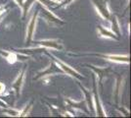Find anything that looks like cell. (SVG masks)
<instances>
[{"label":"cell","mask_w":131,"mask_h":118,"mask_svg":"<svg viewBox=\"0 0 131 118\" xmlns=\"http://www.w3.org/2000/svg\"><path fill=\"white\" fill-rule=\"evenodd\" d=\"M94 1V4L97 7V9L99 10L100 14L106 19H109L110 18V12L107 8V3L105 0H93Z\"/></svg>","instance_id":"obj_1"},{"label":"cell","mask_w":131,"mask_h":118,"mask_svg":"<svg viewBox=\"0 0 131 118\" xmlns=\"http://www.w3.org/2000/svg\"><path fill=\"white\" fill-rule=\"evenodd\" d=\"M37 15H38V12H35V14L32 16L30 22H29V25L27 27V42L29 43L30 40L32 39L33 33H34V30H35V24H36V18H37Z\"/></svg>","instance_id":"obj_2"},{"label":"cell","mask_w":131,"mask_h":118,"mask_svg":"<svg viewBox=\"0 0 131 118\" xmlns=\"http://www.w3.org/2000/svg\"><path fill=\"white\" fill-rule=\"evenodd\" d=\"M24 78H25V70L22 73L20 74V76L17 78V80L12 84V88L16 90L17 96H19L20 93H21V88H22L23 82H24Z\"/></svg>","instance_id":"obj_3"},{"label":"cell","mask_w":131,"mask_h":118,"mask_svg":"<svg viewBox=\"0 0 131 118\" xmlns=\"http://www.w3.org/2000/svg\"><path fill=\"white\" fill-rule=\"evenodd\" d=\"M57 62H58V64H59L60 68L63 69L64 72H66V73L69 74V75H71V76H72V77L81 79V76H79V74L77 73L75 70H73L71 67H70L69 65H67V64H65V63H63V62H61V61H57Z\"/></svg>","instance_id":"obj_4"},{"label":"cell","mask_w":131,"mask_h":118,"mask_svg":"<svg viewBox=\"0 0 131 118\" xmlns=\"http://www.w3.org/2000/svg\"><path fill=\"white\" fill-rule=\"evenodd\" d=\"M36 43L42 45V46H45V47H49V48L62 49V45L56 40H43V41H37Z\"/></svg>","instance_id":"obj_5"},{"label":"cell","mask_w":131,"mask_h":118,"mask_svg":"<svg viewBox=\"0 0 131 118\" xmlns=\"http://www.w3.org/2000/svg\"><path fill=\"white\" fill-rule=\"evenodd\" d=\"M94 98H95V101H96V110H97V113H98L99 116H105L104 110L102 108V105L100 103V99H99V96L97 94V87H96V84L94 83Z\"/></svg>","instance_id":"obj_6"},{"label":"cell","mask_w":131,"mask_h":118,"mask_svg":"<svg viewBox=\"0 0 131 118\" xmlns=\"http://www.w3.org/2000/svg\"><path fill=\"white\" fill-rule=\"evenodd\" d=\"M42 13V17L45 19V20H47L49 23H56V24H63V22H61L60 19H58V18L54 16L53 14H51L50 12H48L47 10H42L41 11Z\"/></svg>","instance_id":"obj_7"},{"label":"cell","mask_w":131,"mask_h":118,"mask_svg":"<svg viewBox=\"0 0 131 118\" xmlns=\"http://www.w3.org/2000/svg\"><path fill=\"white\" fill-rule=\"evenodd\" d=\"M106 58H108L112 61L115 62H120V63H128L130 61L129 60V57L128 56H121V55H108V56H105Z\"/></svg>","instance_id":"obj_8"},{"label":"cell","mask_w":131,"mask_h":118,"mask_svg":"<svg viewBox=\"0 0 131 118\" xmlns=\"http://www.w3.org/2000/svg\"><path fill=\"white\" fill-rule=\"evenodd\" d=\"M99 31H100V34L103 37H107V38H111V39H116L115 37V34L109 32L108 30L104 29L103 27H99Z\"/></svg>","instance_id":"obj_9"},{"label":"cell","mask_w":131,"mask_h":118,"mask_svg":"<svg viewBox=\"0 0 131 118\" xmlns=\"http://www.w3.org/2000/svg\"><path fill=\"white\" fill-rule=\"evenodd\" d=\"M50 71H52V72H59L60 71V68L59 69H57L56 68V66H54V65H52L51 67H49L46 71H44V72H42V73H39L38 74V76L36 77V79H38V78H40V77H42V76H46V75H49L50 74Z\"/></svg>","instance_id":"obj_10"},{"label":"cell","mask_w":131,"mask_h":118,"mask_svg":"<svg viewBox=\"0 0 131 118\" xmlns=\"http://www.w3.org/2000/svg\"><path fill=\"white\" fill-rule=\"evenodd\" d=\"M33 3V0H27L26 1V3H23V9H24V18L27 16V11H28V9H29V7L31 6V4Z\"/></svg>","instance_id":"obj_11"},{"label":"cell","mask_w":131,"mask_h":118,"mask_svg":"<svg viewBox=\"0 0 131 118\" xmlns=\"http://www.w3.org/2000/svg\"><path fill=\"white\" fill-rule=\"evenodd\" d=\"M113 31H114V33H115L117 35H119L120 34L119 26H118V23H117V21H116V18L115 17L113 18Z\"/></svg>","instance_id":"obj_12"},{"label":"cell","mask_w":131,"mask_h":118,"mask_svg":"<svg viewBox=\"0 0 131 118\" xmlns=\"http://www.w3.org/2000/svg\"><path fill=\"white\" fill-rule=\"evenodd\" d=\"M81 89L83 90V92L85 93V96H86V99H87L88 105H89V107L92 109V108H93V103H92V99H91V96H90V93H89V92H88L86 89L82 88V87H81Z\"/></svg>","instance_id":"obj_13"},{"label":"cell","mask_w":131,"mask_h":118,"mask_svg":"<svg viewBox=\"0 0 131 118\" xmlns=\"http://www.w3.org/2000/svg\"><path fill=\"white\" fill-rule=\"evenodd\" d=\"M40 3H42V4H44L45 6H47V7H49V8H52V7H54V6H56V2H54V1H52V0H38Z\"/></svg>","instance_id":"obj_14"},{"label":"cell","mask_w":131,"mask_h":118,"mask_svg":"<svg viewBox=\"0 0 131 118\" xmlns=\"http://www.w3.org/2000/svg\"><path fill=\"white\" fill-rule=\"evenodd\" d=\"M5 56L6 59H8V61L10 62V63H14L17 60V55L15 53H7Z\"/></svg>","instance_id":"obj_15"},{"label":"cell","mask_w":131,"mask_h":118,"mask_svg":"<svg viewBox=\"0 0 131 118\" xmlns=\"http://www.w3.org/2000/svg\"><path fill=\"white\" fill-rule=\"evenodd\" d=\"M30 108H31V103H30V104H28V105H27L26 108H25V110H24L20 115H21V116H26L27 113H28V111H29V109H30Z\"/></svg>","instance_id":"obj_16"},{"label":"cell","mask_w":131,"mask_h":118,"mask_svg":"<svg viewBox=\"0 0 131 118\" xmlns=\"http://www.w3.org/2000/svg\"><path fill=\"white\" fill-rule=\"evenodd\" d=\"M5 112L9 113L10 115H20V112H18V111H14V110H5Z\"/></svg>","instance_id":"obj_17"},{"label":"cell","mask_w":131,"mask_h":118,"mask_svg":"<svg viewBox=\"0 0 131 118\" xmlns=\"http://www.w3.org/2000/svg\"><path fill=\"white\" fill-rule=\"evenodd\" d=\"M73 0H64L63 2H62V6H66V5H68L69 3H71V2H72Z\"/></svg>","instance_id":"obj_18"},{"label":"cell","mask_w":131,"mask_h":118,"mask_svg":"<svg viewBox=\"0 0 131 118\" xmlns=\"http://www.w3.org/2000/svg\"><path fill=\"white\" fill-rule=\"evenodd\" d=\"M4 90H5V86L2 84V83H0V93L4 92Z\"/></svg>","instance_id":"obj_19"},{"label":"cell","mask_w":131,"mask_h":118,"mask_svg":"<svg viewBox=\"0 0 131 118\" xmlns=\"http://www.w3.org/2000/svg\"><path fill=\"white\" fill-rule=\"evenodd\" d=\"M17 2H18V3H19V4H20V5L22 6L23 5V3H24V0H16Z\"/></svg>","instance_id":"obj_20"},{"label":"cell","mask_w":131,"mask_h":118,"mask_svg":"<svg viewBox=\"0 0 131 118\" xmlns=\"http://www.w3.org/2000/svg\"><path fill=\"white\" fill-rule=\"evenodd\" d=\"M3 11H4V9H3V8H0V14H1Z\"/></svg>","instance_id":"obj_21"},{"label":"cell","mask_w":131,"mask_h":118,"mask_svg":"<svg viewBox=\"0 0 131 118\" xmlns=\"http://www.w3.org/2000/svg\"><path fill=\"white\" fill-rule=\"evenodd\" d=\"M0 19H1V17H0Z\"/></svg>","instance_id":"obj_22"}]
</instances>
